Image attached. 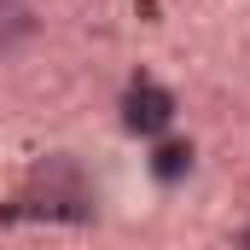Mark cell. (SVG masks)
I'll list each match as a JSON object with an SVG mask.
<instances>
[{
  "instance_id": "cell-2",
  "label": "cell",
  "mask_w": 250,
  "mask_h": 250,
  "mask_svg": "<svg viewBox=\"0 0 250 250\" xmlns=\"http://www.w3.org/2000/svg\"><path fill=\"white\" fill-rule=\"evenodd\" d=\"M175 117V99L157 87V82H140V87H128V105H123V123L134 134H157V128H169Z\"/></svg>"
},
{
  "instance_id": "cell-4",
  "label": "cell",
  "mask_w": 250,
  "mask_h": 250,
  "mask_svg": "<svg viewBox=\"0 0 250 250\" xmlns=\"http://www.w3.org/2000/svg\"><path fill=\"white\" fill-rule=\"evenodd\" d=\"M187 146H163V151H157V175H163V181H175V175H181V169H187Z\"/></svg>"
},
{
  "instance_id": "cell-1",
  "label": "cell",
  "mask_w": 250,
  "mask_h": 250,
  "mask_svg": "<svg viewBox=\"0 0 250 250\" xmlns=\"http://www.w3.org/2000/svg\"><path fill=\"white\" fill-rule=\"evenodd\" d=\"M35 192L47 198L41 209H53V215H87V181H82L76 163H64V157H53V163L35 175Z\"/></svg>"
},
{
  "instance_id": "cell-3",
  "label": "cell",
  "mask_w": 250,
  "mask_h": 250,
  "mask_svg": "<svg viewBox=\"0 0 250 250\" xmlns=\"http://www.w3.org/2000/svg\"><path fill=\"white\" fill-rule=\"evenodd\" d=\"M29 35V0H0V53Z\"/></svg>"
},
{
  "instance_id": "cell-5",
  "label": "cell",
  "mask_w": 250,
  "mask_h": 250,
  "mask_svg": "<svg viewBox=\"0 0 250 250\" xmlns=\"http://www.w3.org/2000/svg\"><path fill=\"white\" fill-rule=\"evenodd\" d=\"M245 245H250V227H245Z\"/></svg>"
}]
</instances>
